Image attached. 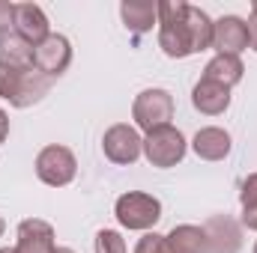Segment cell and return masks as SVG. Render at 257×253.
I'll list each match as a JSON object with an SVG mask.
<instances>
[{
    "label": "cell",
    "mask_w": 257,
    "mask_h": 253,
    "mask_svg": "<svg viewBox=\"0 0 257 253\" xmlns=\"http://www.w3.org/2000/svg\"><path fill=\"white\" fill-rule=\"evenodd\" d=\"M212 18L192 3L162 0L159 3V48L171 60H183L212 48Z\"/></svg>",
    "instance_id": "6da1fadb"
},
{
    "label": "cell",
    "mask_w": 257,
    "mask_h": 253,
    "mask_svg": "<svg viewBox=\"0 0 257 253\" xmlns=\"http://www.w3.org/2000/svg\"><path fill=\"white\" fill-rule=\"evenodd\" d=\"M51 90V78L39 68H9L0 66V98H6L12 108H30L45 98Z\"/></svg>",
    "instance_id": "7a4b0ae2"
},
{
    "label": "cell",
    "mask_w": 257,
    "mask_h": 253,
    "mask_svg": "<svg viewBox=\"0 0 257 253\" xmlns=\"http://www.w3.org/2000/svg\"><path fill=\"white\" fill-rule=\"evenodd\" d=\"M114 214H117L120 226L135 230V232H150L162 218V202H159V196H153L147 190H128L123 196H117Z\"/></svg>",
    "instance_id": "3957f363"
},
{
    "label": "cell",
    "mask_w": 257,
    "mask_h": 253,
    "mask_svg": "<svg viewBox=\"0 0 257 253\" xmlns=\"http://www.w3.org/2000/svg\"><path fill=\"white\" fill-rule=\"evenodd\" d=\"M132 120L147 134L162 126H171V120H174V96L168 90H159V86L144 90L132 104Z\"/></svg>",
    "instance_id": "277c9868"
},
{
    "label": "cell",
    "mask_w": 257,
    "mask_h": 253,
    "mask_svg": "<svg viewBox=\"0 0 257 253\" xmlns=\"http://www.w3.org/2000/svg\"><path fill=\"white\" fill-rule=\"evenodd\" d=\"M186 149H189V143H186L183 131L174 126H162L144 137V158L153 167H177L186 158Z\"/></svg>",
    "instance_id": "5b68a950"
},
{
    "label": "cell",
    "mask_w": 257,
    "mask_h": 253,
    "mask_svg": "<svg viewBox=\"0 0 257 253\" xmlns=\"http://www.w3.org/2000/svg\"><path fill=\"white\" fill-rule=\"evenodd\" d=\"M75 173H78V161L72 149H66L60 143H51L36 155V176L51 188H66L75 179Z\"/></svg>",
    "instance_id": "8992f818"
},
{
    "label": "cell",
    "mask_w": 257,
    "mask_h": 253,
    "mask_svg": "<svg viewBox=\"0 0 257 253\" xmlns=\"http://www.w3.org/2000/svg\"><path fill=\"white\" fill-rule=\"evenodd\" d=\"M102 152H105V158L111 164L128 167V164H135L144 155V137L138 134V128L126 126V122H117V126H111L105 131Z\"/></svg>",
    "instance_id": "52a82bcc"
},
{
    "label": "cell",
    "mask_w": 257,
    "mask_h": 253,
    "mask_svg": "<svg viewBox=\"0 0 257 253\" xmlns=\"http://www.w3.org/2000/svg\"><path fill=\"white\" fill-rule=\"evenodd\" d=\"M69 63H72V45H69V39L60 36V33H51L42 45L33 48V66L42 74H48L51 80L60 78L66 68H69Z\"/></svg>",
    "instance_id": "ba28073f"
},
{
    "label": "cell",
    "mask_w": 257,
    "mask_h": 253,
    "mask_svg": "<svg viewBox=\"0 0 257 253\" xmlns=\"http://www.w3.org/2000/svg\"><path fill=\"white\" fill-rule=\"evenodd\" d=\"M203 236H206V250L203 253H239V248H242V230L227 214L209 218L203 224Z\"/></svg>",
    "instance_id": "9c48e42d"
},
{
    "label": "cell",
    "mask_w": 257,
    "mask_h": 253,
    "mask_svg": "<svg viewBox=\"0 0 257 253\" xmlns=\"http://www.w3.org/2000/svg\"><path fill=\"white\" fill-rule=\"evenodd\" d=\"M212 48L218 54L239 57L248 48V27L239 15H221L212 24Z\"/></svg>",
    "instance_id": "30bf717a"
},
{
    "label": "cell",
    "mask_w": 257,
    "mask_h": 253,
    "mask_svg": "<svg viewBox=\"0 0 257 253\" xmlns=\"http://www.w3.org/2000/svg\"><path fill=\"white\" fill-rule=\"evenodd\" d=\"M12 33H18L24 42H30L33 48L42 45L48 36H51V24H48V15L42 12V6L36 3H15V24H12Z\"/></svg>",
    "instance_id": "8fae6325"
},
{
    "label": "cell",
    "mask_w": 257,
    "mask_h": 253,
    "mask_svg": "<svg viewBox=\"0 0 257 253\" xmlns=\"http://www.w3.org/2000/svg\"><path fill=\"white\" fill-rule=\"evenodd\" d=\"M54 226L39 218H27L18 224V242L15 253H54Z\"/></svg>",
    "instance_id": "7c38bea8"
},
{
    "label": "cell",
    "mask_w": 257,
    "mask_h": 253,
    "mask_svg": "<svg viewBox=\"0 0 257 253\" xmlns=\"http://www.w3.org/2000/svg\"><path fill=\"white\" fill-rule=\"evenodd\" d=\"M192 104H194V110H200L206 116H218V114H224L230 108V90L215 84V80L200 78L192 90Z\"/></svg>",
    "instance_id": "4fadbf2b"
},
{
    "label": "cell",
    "mask_w": 257,
    "mask_h": 253,
    "mask_svg": "<svg viewBox=\"0 0 257 253\" xmlns=\"http://www.w3.org/2000/svg\"><path fill=\"white\" fill-rule=\"evenodd\" d=\"M230 146H233L230 134H227L224 128H218V126L200 128V131L194 134V140H192L194 155L203 158V161H224V158L230 155Z\"/></svg>",
    "instance_id": "5bb4252c"
},
{
    "label": "cell",
    "mask_w": 257,
    "mask_h": 253,
    "mask_svg": "<svg viewBox=\"0 0 257 253\" xmlns=\"http://www.w3.org/2000/svg\"><path fill=\"white\" fill-rule=\"evenodd\" d=\"M120 18L126 24V30H132L135 36L150 33L159 24V3L150 0H123L120 3Z\"/></svg>",
    "instance_id": "9a60e30c"
},
{
    "label": "cell",
    "mask_w": 257,
    "mask_h": 253,
    "mask_svg": "<svg viewBox=\"0 0 257 253\" xmlns=\"http://www.w3.org/2000/svg\"><path fill=\"white\" fill-rule=\"evenodd\" d=\"M165 250L168 253H203L206 250V236L203 226L180 224L165 236Z\"/></svg>",
    "instance_id": "2e32d148"
},
{
    "label": "cell",
    "mask_w": 257,
    "mask_h": 253,
    "mask_svg": "<svg viewBox=\"0 0 257 253\" xmlns=\"http://www.w3.org/2000/svg\"><path fill=\"white\" fill-rule=\"evenodd\" d=\"M242 74H245V66L239 57H230V54H215L206 68H203V78L206 80H215V84H221V86H236L239 80H242Z\"/></svg>",
    "instance_id": "e0dca14e"
},
{
    "label": "cell",
    "mask_w": 257,
    "mask_h": 253,
    "mask_svg": "<svg viewBox=\"0 0 257 253\" xmlns=\"http://www.w3.org/2000/svg\"><path fill=\"white\" fill-rule=\"evenodd\" d=\"M0 66H9V68H36L33 66V45L24 42L18 33H3L0 36Z\"/></svg>",
    "instance_id": "ac0fdd59"
},
{
    "label": "cell",
    "mask_w": 257,
    "mask_h": 253,
    "mask_svg": "<svg viewBox=\"0 0 257 253\" xmlns=\"http://www.w3.org/2000/svg\"><path fill=\"white\" fill-rule=\"evenodd\" d=\"M239 206H242V226L257 230V173L245 176L239 190Z\"/></svg>",
    "instance_id": "d6986e66"
},
{
    "label": "cell",
    "mask_w": 257,
    "mask_h": 253,
    "mask_svg": "<svg viewBox=\"0 0 257 253\" xmlns=\"http://www.w3.org/2000/svg\"><path fill=\"white\" fill-rule=\"evenodd\" d=\"M96 253H126V238L117 230H99L96 232Z\"/></svg>",
    "instance_id": "ffe728a7"
},
{
    "label": "cell",
    "mask_w": 257,
    "mask_h": 253,
    "mask_svg": "<svg viewBox=\"0 0 257 253\" xmlns=\"http://www.w3.org/2000/svg\"><path fill=\"white\" fill-rule=\"evenodd\" d=\"M135 253H168L165 250V236H159V232H147V236L135 244Z\"/></svg>",
    "instance_id": "44dd1931"
},
{
    "label": "cell",
    "mask_w": 257,
    "mask_h": 253,
    "mask_svg": "<svg viewBox=\"0 0 257 253\" xmlns=\"http://www.w3.org/2000/svg\"><path fill=\"white\" fill-rule=\"evenodd\" d=\"M12 24H15V3L0 0V36L12 33Z\"/></svg>",
    "instance_id": "7402d4cb"
},
{
    "label": "cell",
    "mask_w": 257,
    "mask_h": 253,
    "mask_svg": "<svg viewBox=\"0 0 257 253\" xmlns=\"http://www.w3.org/2000/svg\"><path fill=\"white\" fill-rule=\"evenodd\" d=\"M245 27H248V45H251V51L257 54V12H251V18L245 21Z\"/></svg>",
    "instance_id": "603a6c76"
},
{
    "label": "cell",
    "mask_w": 257,
    "mask_h": 253,
    "mask_svg": "<svg viewBox=\"0 0 257 253\" xmlns=\"http://www.w3.org/2000/svg\"><path fill=\"white\" fill-rule=\"evenodd\" d=\"M9 137V116H6V110L0 108V143Z\"/></svg>",
    "instance_id": "cb8c5ba5"
},
{
    "label": "cell",
    "mask_w": 257,
    "mask_h": 253,
    "mask_svg": "<svg viewBox=\"0 0 257 253\" xmlns=\"http://www.w3.org/2000/svg\"><path fill=\"white\" fill-rule=\"evenodd\" d=\"M54 253H75V250H69V248H57Z\"/></svg>",
    "instance_id": "d4e9b609"
},
{
    "label": "cell",
    "mask_w": 257,
    "mask_h": 253,
    "mask_svg": "<svg viewBox=\"0 0 257 253\" xmlns=\"http://www.w3.org/2000/svg\"><path fill=\"white\" fill-rule=\"evenodd\" d=\"M0 253H15V248H0Z\"/></svg>",
    "instance_id": "484cf974"
},
{
    "label": "cell",
    "mask_w": 257,
    "mask_h": 253,
    "mask_svg": "<svg viewBox=\"0 0 257 253\" xmlns=\"http://www.w3.org/2000/svg\"><path fill=\"white\" fill-rule=\"evenodd\" d=\"M3 230H6V224H3V218H0V236H3Z\"/></svg>",
    "instance_id": "4316f807"
},
{
    "label": "cell",
    "mask_w": 257,
    "mask_h": 253,
    "mask_svg": "<svg viewBox=\"0 0 257 253\" xmlns=\"http://www.w3.org/2000/svg\"><path fill=\"white\" fill-rule=\"evenodd\" d=\"M251 12H257V0H251Z\"/></svg>",
    "instance_id": "83f0119b"
},
{
    "label": "cell",
    "mask_w": 257,
    "mask_h": 253,
    "mask_svg": "<svg viewBox=\"0 0 257 253\" xmlns=\"http://www.w3.org/2000/svg\"><path fill=\"white\" fill-rule=\"evenodd\" d=\"M254 253H257V242H254Z\"/></svg>",
    "instance_id": "f1b7e54d"
}]
</instances>
